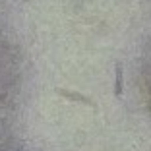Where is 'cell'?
<instances>
[{"instance_id": "obj_1", "label": "cell", "mask_w": 151, "mask_h": 151, "mask_svg": "<svg viewBox=\"0 0 151 151\" xmlns=\"http://www.w3.org/2000/svg\"><path fill=\"white\" fill-rule=\"evenodd\" d=\"M54 91H56V95H60V97L68 99V101H74V103H83V105H87V107H93V109L97 107V103H95L91 97L83 95V93H78V91H70V89H64V87H56Z\"/></svg>"}, {"instance_id": "obj_2", "label": "cell", "mask_w": 151, "mask_h": 151, "mask_svg": "<svg viewBox=\"0 0 151 151\" xmlns=\"http://www.w3.org/2000/svg\"><path fill=\"white\" fill-rule=\"evenodd\" d=\"M122 93H124V70H122V64L116 62L114 64V95L120 99Z\"/></svg>"}, {"instance_id": "obj_3", "label": "cell", "mask_w": 151, "mask_h": 151, "mask_svg": "<svg viewBox=\"0 0 151 151\" xmlns=\"http://www.w3.org/2000/svg\"><path fill=\"white\" fill-rule=\"evenodd\" d=\"M6 97H8V91H4V93H0V103H4Z\"/></svg>"}]
</instances>
